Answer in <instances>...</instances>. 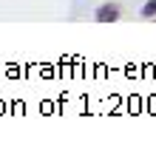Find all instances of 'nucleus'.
Wrapping results in <instances>:
<instances>
[{
  "mask_svg": "<svg viewBox=\"0 0 156 153\" xmlns=\"http://www.w3.org/2000/svg\"><path fill=\"white\" fill-rule=\"evenodd\" d=\"M142 14H156V0H151V3H145V9H142Z\"/></svg>",
  "mask_w": 156,
  "mask_h": 153,
  "instance_id": "f03ea898",
  "label": "nucleus"
},
{
  "mask_svg": "<svg viewBox=\"0 0 156 153\" xmlns=\"http://www.w3.org/2000/svg\"><path fill=\"white\" fill-rule=\"evenodd\" d=\"M114 17H116V6H102L99 14H97V20H114Z\"/></svg>",
  "mask_w": 156,
  "mask_h": 153,
  "instance_id": "f257e3e1",
  "label": "nucleus"
}]
</instances>
